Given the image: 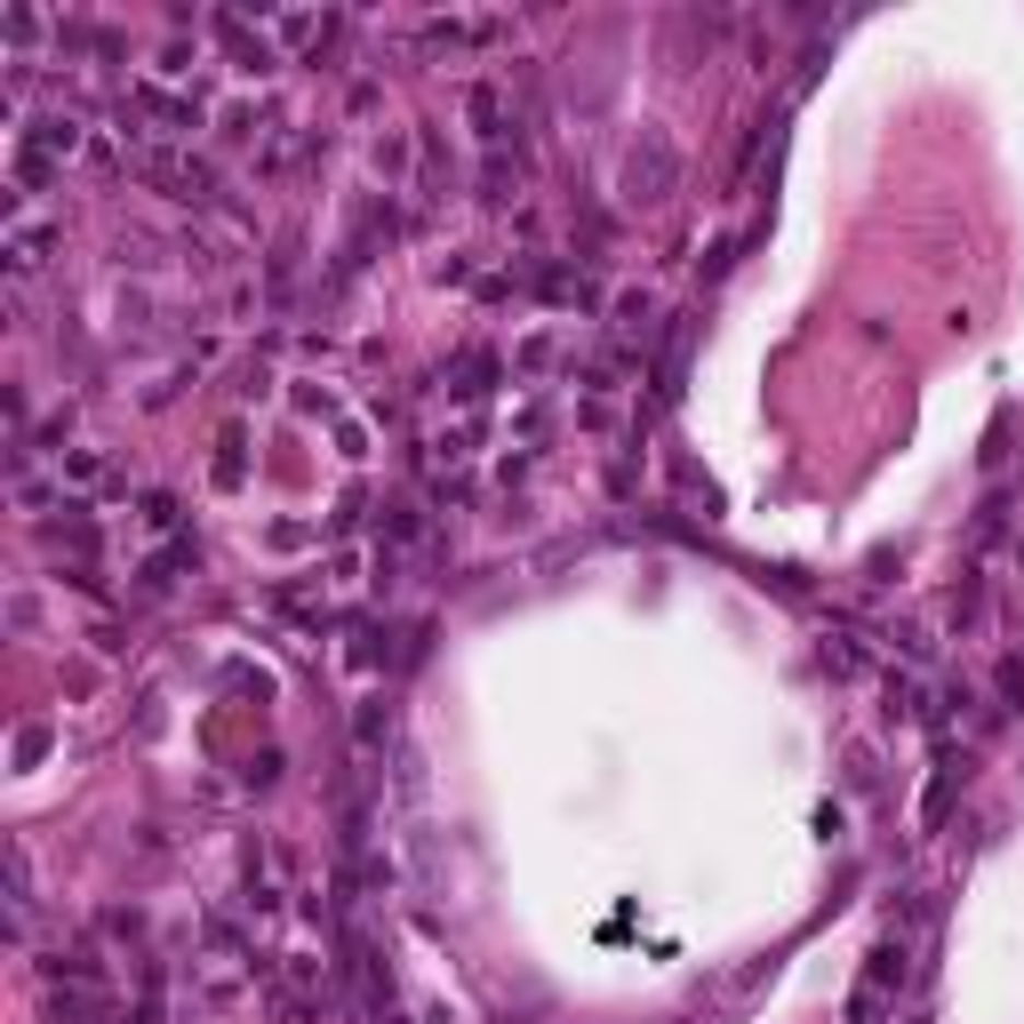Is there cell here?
I'll return each instance as SVG.
<instances>
[{
    "label": "cell",
    "instance_id": "cell-35",
    "mask_svg": "<svg viewBox=\"0 0 1024 1024\" xmlns=\"http://www.w3.org/2000/svg\"><path fill=\"white\" fill-rule=\"evenodd\" d=\"M1001 697H1024V656H1009V664H1001Z\"/></svg>",
    "mask_w": 1024,
    "mask_h": 1024
},
{
    "label": "cell",
    "instance_id": "cell-18",
    "mask_svg": "<svg viewBox=\"0 0 1024 1024\" xmlns=\"http://www.w3.org/2000/svg\"><path fill=\"white\" fill-rule=\"evenodd\" d=\"M552 361H560V337H528L521 352H512V369H521V376H545Z\"/></svg>",
    "mask_w": 1024,
    "mask_h": 1024
},
{
    "label": "cell",
    "instance_id": "cell-22",
    "mask_svg": "<svg viewBox=\"0 0 1024 1024\" xmlns=\"http://www.w3.org/2000/svg\"><path fill=\"white\" fill-rule=\"evenodd\" d=\"M825 664H833V673H864V664H873V656H864L857 640L840 632V640H825Z\"/></svg>",
    "mask_w": 1024,
    "mask_h": 1024
},
{
    "label": "cell",
    "instance_id": "cell-26",
    "mask_svg": "<svg viewBox=\"0 0 1024 1024\" xmlns=\"http://www.w3.org/2000/svg\"><path fill=\"white\" fill-rule=\"evenodd\" d=\"M289 400H296V417H328V408H337V400H328V384H296Z\"/></svg>",
    "mask_w": 1024,
    "mask_h": 1024
},
{
    "label": "cell",
    "instance_id": "cell-12",
    "mask_svg": "<svg viewBox=\"0 0 1024 1024\" xmlns=\"http://www.w3.org/2000/svg\"><path fill=\"white\" fill-rule=\"evenodd\" d=\"M497 376H504V361H497L489 345H465V352H456V400H480Z\"/></svg>",
    "mask_w": 1024,
    "mask_h": 1024
},
{
    "label": "cell",
    "instance_id": "cell-5",
    "mask_svg": "<svg viewBox=\"0 0 1024 1024\" xmlns=\"http://www.w3.org/2000/svg\"><path fill=\"white\" fill-rule=\"evenodd\" d=\"M152 128H168V137H185V128H200V96H185V89H168V81H144L137 96H128Z\"/></svg>",
    "mask_w": 1024,
    "mask_h": 1024
},
{
    "label": "cell",
    "instance_id": "cell-29",
    "mask_svg": "<svg viewBox=\"0 0 1024 1024\" xmlns=\"http://www.w3.org/2000/svg\"><path fill=\"white\" fill-rule=\"evenodd\" d=\"M185 72H193V48L168 40V48H161V81H185Z\"/></svg>",
    "mask_w": 1024,
    "mask_h": 1024
},
{
    "label": "cell",
    "instance_id": "cell-15",
    "mask_svg": "<svg viewBox=\"0 0 1024 1024\" xmlns=\"http://www.w3.org/2000/svg\"><path fill=\"white\" fill-rule=\"evenodd\" d=\"M241 480H248V441H241V424H233L217 441V489H241Z\"/></svg>",
    "mask_w": 1024,
    "mask_h": 1024
},
{
    "label": "cell",
    "instance_id": "cell-17",
    "mask_svg": "<svg viewBox=\"0 0 1024 1024\" xmlns=\"http://www.w3.org/2000/svg\"><path fill=\"white\" fill-rule=\"evenodd\" d=\"M105 473H113V465H105L96 449H65V480H72V489H96Z\"/></svg>",
    "mask_w": 1024,
    "mask_h": 1024
},
{
    "label": "cell",
    "instance_id": "cell-28",
    "mask_svg": "<svg viewBox=\"0 0 1024 1024\" xmlns=\"http://www.w3.org/2000/svg\"><path fill=\"white\" fill-rule=\"evenodd\" d=\"M361 512H369V489H361V480H352V489L337 497V528H361Z\"/></svg>",
    "mask_w": 1024,
    "mask_h": 1024
},
{
    "label": "cell",
    "instance_id": "cell-23",
    "mask_svg": "<svg viewBox=\"0 0 1024 1024\" xmlns=\"http://www.w3.org/2000/svg\"><path fill=\"white\" fill-rule=\"evenodd\" d=\"M265 545H272V552H296V545H313V521H272V528H265Z\"/></svg>",
    "mask_w": 1024,
    "mask_h": 1024
},
{
    "label": "cell",
    "instance_id": "cell-14",
    "mask_svg": "<svg viewBox=\"0 0 1024 1024\" xmlns=\"http://www.w3.org/2000/svg\"><path fill=\"white\" fill-rule=\"evenodd\" d=\"M384 736H393V705H384V697H369L361 712H352V745H361V753H376Z\"/></svg>",
    "mask_w": 1024,
    "mask_h": 1024
},
{
    "label": "cell",
    "instance_id": "cell-1",
    "mask_svg": "<svg viewBox=\"0 0 1024 1024\" xmlns=\"http://www.w3.org/2000/svg\"><path fill=\"white\" fill-rule=\"evenodd\" d=\"M680 193V144L664 128H640L625 144V168H617V200L625 209H664Z\"/></svg>",
    "mask_w": 1024,
    "mask_h": 1024
},
{
    "label": "cell",
    "instance_id": "cell-4",
    "mask_svg": "<svg viewBox=\"0 0 1024 1024\" xmlns=\"http://www.w3.org/2000/svg\"><path fill=\"white\" fill-rule=\"evenodd\" d=\"M16 144H33V152H48V161H72V152H89V128L72 120V113H24V128H16Z\"/></svg>",
    "mask_w": 1024,
    "mask_h": 1024
},
{
    "label": "cell",
    "instance_id": "cell-2",
    "mask_svg": "<svg viewBox=\"0 0 1024 1024\" xmlns=\"http://www.w3.org/2000/svg\"><path fill=\"white\" fill-rule=\"evenodd\" d=\"M465 120H473V137L504 152V144H521V120H512V81H465Z\"/></svg>",
    "mask_w": 1024,
    "mask_h": 1024
},
{
    "label": "cell",
    "instance_id": "cell-8",
    "mask_svg": "<svg viewBox=\"0 0 1024 1024\" xmlns=\"http://www.w3.org/2000/svg\"><path fill=\"white\" fill-rule=\"evenodd\" d=\"M209 33L233 48V65H241V72H272V40H265V33H248V16L217 9V16H209Z\"/></svg>",
    "mask_w": 1024,
    "mask_h": 1024
},
{
    "label": "cell",
    "instance_id": "cell-32",
    "mask_svg": "<svg viewBox=\"0 0 1024 1024\" xmlns=\"http://www.w3.org/2000/svg\"><path fill=\"white\" fill-rule=\"evenodd\" d=\"M9 625H16V632H33V625H40V601H33V593H16V601H9Z\"/></svg>",
    "mask_w": 1024,
    "mask_h": 1024
},
{
    "label": "cell",
    "instance_id": "cell-11",
    "mask_svg": "<svg viewBox=\"0 0 1024 1024\" xmlns=\"http://www.w3.org/2000/svg\"><path fill=\"white\" fill-rule=\"evenodd\" d=\"M512 193H521V144H504V152H489V161H480V200H489V209H504Z\"/></svg>",
    "mask_w": 1024,
    "mask_h": 1024
},
{
    "label": "cell",
    "instance_id": "cell-21",
    "mask_svg": "<svg viewBox=\"0 0 1024 1024\" xmlns=\"http://www.w3.org/2000/svg\"><path fill=\"white\" fill-rule=\"evenodd\" d=\"M96 929H105V936H128V944H137V936H144V912H137V905H105V920H96Z\"/></svg>",
    "mask_w": 1024,
    "mask_h": 1024
},
{
    "label": "cell",
    "instance_id": "cell-16",
    "mask_svg": "<svg viewBox=\"0 0 1024 1024\" xmlns=\"http://www.w3.org/2000/svg\"><path fill=\"white\" fill-rule=\"evenodd\" d=\"M649 321H656V296L649 289H625L617 296V337H649Z\"/></svg>",
    "mask_w": 1024,
    "mask_h": 1024
},
{
    "label": "cell",
    "instance_id": "cell-24",
    "mask_svg": "<svg viewBox=\"0 0 1024 1024\" xmlns=\"http://www.w3.org/2000/svg\"><path fill=\"white\" fill-rule=\"evenodd\" d=\"M0 33H9V40H40L48 16H40V9H9V16H0Z\"/></svg>",
    "mask_w": 1024,
    "mask_h": 1024
},
{
    "label": "cell",
    "instance_id": "cell-9",
    "mask_svg": "<svg viewBox=\"0 0 1024 1024\" xmlns=\"http://www.w3.org/2000/svg\"><path fill=\"white\" fill-rule=\"evenodd\" d=\"M48 977H65V985H96L105 992V953H96V936H72V944H57V961H48Z\"/></svg>",
    "mask_w": 1024,
    "mask_h": 1024
},
{
    "label": "cell",
    "instance_id": "cell-27",
    "mask_svg": "<svg viewBox=\"0 0 1024 1024\" xmlns=\"http://www.w3.org/2000/svg\"><path fill=\"white\" fill-rule=\"evenodd\" d=\"M896 649H905L912 664H929V656H936V640H929V632H920V625H896Z\"/></svg>",
    "mask_w": 1024,
    "mask_h": 1024
},
{
    "label": "cell",
    "instance_id": "cell-7",
    "mask_svg": "<svg viewBox=\"0 0 1024 1024\" xmlns=\"http://www.w3.org/2000/svg\"><path fill=\"white\" fill-rule=\"evenodd\" d=\"M369 168L384 176V193H400L408 176H417V137H408V128H376V137H369Z\"/></svg>",
    "mask_w": 1024,
    "mask_h": 1024
},
{
    "label": "cell",
    "instance_id": "cell-31",
    "mask_svg": "<svg viewBox=\"0 0 1024 1024\" xmlns=\"http://www.w3.org/2000/svg\"><path fill=\"white\" fill-rule=\"evenodd\" d=\"M640 489V473H632V456H617V465H608V497H632Z\"/></svg>",
    "mask_w": 1024,
    "mask_h": 1024
},
{
    "label": "cell",
    "instance_id": "cell-6",
    "mask_svg": "<svg viewBox=\"0 0 1024 1024\" xmlns=\"http://www.w3.org/2000/svg\"><path fill=\"white\" fill-rule=\"evenodd\" d=\"M272 128H280V120H272V105L241 96V105H224V113H217V144H224V152H248V144L265 152V144H272Z\"/></svg>",
    "mask_w": 1024,
    "mask_h": 1024
},
{
    "label": "cell",
    "instance_id": "cell-20",
    "mask_svg": "<svg viewBox=\"0 0 1024 1024\" xmlns=\"http://www.w3.org/2000/svg\"><path fill=\"white\" fill-rule=\"evenodd\" d=\"M137 521H144V536H176V497H161V489H152Z\"/></svg>",
    "mask_w": 1024,
    "mask_h": 1024
},
{
    "label": "cell",
    "instance_id": "cell-13",
    "mask_svg": "<svg viewBox=\"0 0 1024 1024\" xmlns=\"http://www.w3.org/2000/svg\"><path fill=\"white\" fill-rule=\"evenodd\" d=\"M417 536H424V504H384V521H376V545L384 552L417 545Z\"/></svg>",
    "mask_w": 1024,
    "mask_h": 1024
},
{
    "label": "cell",
    "instance_id": "cell-30",
    "mask_svg": "<svg viewBox=\"0 0 1024 1024\" xmlns=\"http://www.w3.org/2000/svg\"><path fill=\"white\" fill-rule=\"evenodd\" d=\"M985 617V593H977V584H961V593H953V625H977Z\"/></svg>",
    "mask_w": 1024,
    "mask_h": 1024
},
{
    "label": "cell",
    "instance_id": "cell-19",
    "mask_svg": "<svg viewBox=\"0 0 1024 1024\" xmlns=\"http://www.w3.org/2000/svg\"><path fill=\"white\" fill-rule=\"evenodd\" d=\"M545 424H552V400H521V417H512V441H545Z\"/></svg>",
    "mask_w": 1024,
    "mask_h": 1024
},
{
    "label": "cell",
    "instance_id": "cell-10",
    "mask_svg": "<svg viewBox=\"0 0 1024 1024\" xmlns=\"http://www.w3.org/2000/svg\"><path fill=\"white\" fill-rule=\"evenodd\" d=\"M193 560H200V552H193V536H168V545H161V552H152V560H144V569H137V593H152V601H161V593H168V584H176V577H185V569H193Z\"/></svg>",
    "mask_w": 1024,
    "mask_h": 1024
},
{
    "label": "cell",
    "instance_id": "cell-25",
    "mask_svg": "<svg viewBox=\"0 0 1024 1024\" xmlns=\"http://www.w3.org/2000/svg\"><path fill=\"white\" fill-rule=\"evenodd\" d=\"M233 393H241V400H265V393H272V369H265V361H241Z\"/></svg>",
    "mask_w": 1024,
    "mask_h": 1024
},
{
    "label": "cell",
    "instance_id": "cell-33",
    "mask_svg": "<svg viewBox=\"0 0 1024 1024\" xmlns=\"http://www.w3.org/2000/svg\"><path fill=\"white\" fill-rule=\"evenodd\" d=\"M432 280H441V289H456V280H473V256H449V265H432Z\"/></svg>",
    "mask_w": 1024,
    "mask_h": 1024
},
{
    "label": "cell",
    "instance_id": "cell-3",
    "mask_svg": "<svg viewBox=\"0 0 1024 1024\" xmlns=\"http://www.w3.org/2000/svg\"><path fill=\"white\" fill-rule=\"evenodd\" d=\"M57 241H65V233H57L48 217H16L9 241H0V256H9V280H33L48 256H57Z\"/></svg>",
    "mask_w": 1024,
    "mask_h": 1024
},
{
    "label": "cell",
    "instance_id": "cell-34",
    "mask_svg": "<svg viewBox=\"0 0 1024 1024\" xmlns=\"http://www.w3.org/2000/svg\"><path fill=\"white\" fill-rule=\"evenodd\" d=\"M248 784H280V753H256L248 760Z\"/></svg>",
    "mask_w": 1024,
    "mask_h": 1024
}]
</instances>
